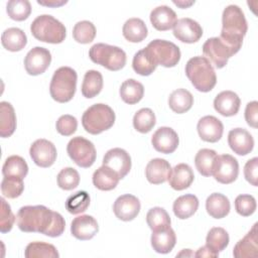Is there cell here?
Listing matches in <instances>:
<instances>
[{"mask_svg":"<svg viewBox=\"0 0 258 258\" xmlns=\"http://www.w3.org/2000/svg\"><path fill=\"white\" fill-rule=\"evenodd\" d=\"M16 223L22 232L40 233L53 238L60 236L66 228L64 219L59 213L41 205L20 208Z\"/></svg>","mask_w":258,"mask_h":258,"instance_id":"obj_1","label":"cell"},{"mask_svg":"<svg viewBox=\"0 0 258 258\" xmlns=\"http://www.w3.org/2000/svg\"><path fill=\"white\" fill-rule=\"evenodd\" d=\"M248 30V24L242 9L237 5L227 6L222 15V30L220 39L237 53Z\"/></svg>","mask_w":258,"mask_h":258,"instance_id":"obj_2","label":"cell"},{"mask_svg":"<svg viewBox=\"0 0 258 258\" xmlns=\"http://www.w3.org/2000/svg\"><path fill=\"white\" fill-rule=\"evenodd\" d=\"M185 75L200 92L207 93L217 84V76L212 63L205 56H194L185 64Z\"/></svg>","mask_w":258,"mask_h":258,"instance_id":"obj_3","label":"cell"},{"mask_svg":"<svg viewBox=\"0 0 258 258\" xmlns=\"http://www.w3.org/2000/svg\"><path fill=\"white\" fill-rule=\"evenodd\" d=\"M78 76L74 69L61 67L57 69L50 81L49 93L58 103H67L73 99L77 89Z\"/></svg>","mask_w":258,"mask_h":258,"instance_id":"obj_4","label":"cell"},{"mask_svg":"<svg viewBox=\"0 0 258 258\" xmlns=\"http://www.w3.org/2000/svg\"><path fill=\"white\" fill-rule=\"evenodd\" d=\"M115 122L113 109L106 104H95L89 107L83 114L82 124L84 129L93 135L100 134L110 129Z\"/></svg>","mask_w":258,"mask_h":258,"instance_id":"obj_5","label":"cell"},{"mask_svg":"<svg viewBox=\"0 0 258 258\" xmlns=\"http://www.w3.org/2000/svg\"><path fill=\"white\" fill-rule=\"evenodd\" d=\"M32 35L39 41L47 43H61L67 35L64 25L51 15L37 16L30 25Z\"/></svg>","mask_w":258,"mask_h":258,"instance_id":"obj_6","label":"cell"},{"mask_svg":"<svg viewBox=\"0 0 258 258\" xmlns=\"http://www.w3.org/2000/svg\"><path fill=\"white\" fill-rule=\"evenodd\" d=\"M91 60L106 68L109 71H119L126 64L125 51L115 45L107 43H96L89 50Z\"/></svg>","mask_w":258,"mask_h":258,"instance_id":"obj_7","label":"cell"},{"mask_svg":"<svg viewBox=\"0 0 258 258\" xmlns=\"http://www.w3.org/2000/svg\"><path fill=\"white\" fill-rule=\"evenodd\" d=\"M145 49L156 66L172 68L180 59L179 47L168 40L154 39L148 43Z\"/></svg>","mask_w":258,"mask_h":258,"instance_id":"obj_8","label":"cell"},{"mask_svg":"<svg viewBox=\"0 0 258 258\" xmlns=\"http://www.w3.org/2000/svg\"><path fill=\"white\" fill-rule=\"evenodd\" d=\"M67 152L77 165L84 168L92 166L97 157L95 145L82 136L74 137L69 141Z\"/></svg>","mask_w":258,"mask_h":258,"instance_id":"obj_9","label":"cell"},{"mask_svg":"<svg viewBox=\"0 0 258 258\" xmlns=\"http://www.w3.org/2000/svg\"><path fill=\"white\" fill-rule=\"evenodd\" d=\"M203 53L205 57L217 69L224 68L228 59L235 52L220 37H211L203 44Z\"/></svg>","mask_w":258,"mask_h":258,"instance_id":"obj_10","label":"cell"},{"mask_svg":"<svg viewBox=\"0 0 258 258\" xmlns=\"http://www.w3.org/2000/svg\"><path fill=\"white\" fill-rule=\"evenodd\" d=\"M239 174V163L230 154L218 155L213 175L215 179L223 184H229L236 180Z\"/></svg>","mask_w":258,"mask_h":258,"instance_id":"obj_11","label":"cell"},{"mask_svg":"<svg viewBox=\"0 0 258 258\" xmlns=\"http://www.w3.org/2000/svg\"><path fill=\"white\" fill-rule=\"evenodd\" d=\"M50 61L51 54L49 50L41 46H35L27 52L24 58V68L27 74L38 76L46 71Z\"/></svg>","mask_w":258,"mask_h":258,"instance_id":"obj_12","label":"cell"},{"mask_svg":"<svg viewBox=\"0 0 258 258\" xmlns=\"http://www.w3.org/2000/svg\"><path fill=\"white\" fill-rule=\"evenodd\" d=\"M29 154L36 165L49 167L56 159V148L52 142L46 139H37L31 144Z\"/></svg>","mask_w":258,"mask_h":258,"instance_id":"obj_13","label":"cell"},{"mask_svg":"<svg viewBox=\"0 0 258 258\" xmlns=\"http://www.w3.org/2000/svg\"><path fill=\"white\" fill-rule=\"evenodd\" d=\"M103 165L114 170L120 177L124 178L131 169V157L122 148H112L106 152L103 158Z\"/></svg>","mask_w":258,"mask_h":258,"instance_id":"obj_14","label":"cell"},{"mask_svg":"<svg viewBox=\"0 0 258 258\" xmlns=\"http://www.w3.org/2000/svg\"><path fill=\"white\" fill-rule=\"evenodd\" d=\"M151 143L156 151L169 154L176 150L179 139L177 133L172 128L160 127L153 133L151 137Z\"/></svg>","mask_w":258,"mask_h":258,"instance_id":"obj_15","label":"cell"},{"mask_svg":"<svg viewBox=\"0 0 258 258\" xmlns=\"http://www.w3.org/2000/svg\"><path fill=\"white\" fill-rule=\"evenodd\" d=\"M140 202L132 195H123L117 198L113 205V212L115 216L125 222L134 220L140 212Z\"/></svg>","mask_w":258,"mask_h":258,"instance_id":"obj_16","label":"cell"},{"mask_svg":"<svg viewBox=\"0 0 258 258\" xmlns=\"http://www.w3.org/2000/svg\"><path fill=\"white\" fill-rule=\"evenodd\" d=\"M173 35L185 43H194L200 40L203 35L202 26L191 18L178 19L173 26Z\"/></svg>","mask_w":258,"mask_h":258,"instance_id":"obj_17","label":"cell"},{"mask_svg":"<svg viewBox=\"0 0 258 258\" xmlns=\"http://www.w3.org/2000/svg\"><path fill=\"white\" fill-rule=\"evenodd\" d=\"M197 129L202 140L211 143L219 141L224 132V126L221 120L211 115L201 118L198 122Z\"/></svg>","mask_w":258,"mask_h":258,"instance_id":"obj_18","label":"cell"},{"mask_svg":"<svg viewBox=\"0 0 258 258\" xmlns=\"http://www.w3.org/2000/svg\"><path fill=\"white\" fill-rule=\"evenodd\" d=\"M99 231L96 219L89 215H82L75 218L71 224L72 235L82 241L92 239Z\"/></svg>","mask_w":258,"mask_h":258,"instance_id":"obj_19","label":"cell"},{"mask_svg":"<svg viewBox=\"0 0 258 258\" xmlns=\"http://www.w3.org/2000/svg\"><path fill=\"white\" fill-rule=\"evenodd\" d=\"M228 144L238 155H247L253 150L254 139L244 128L232 129L228 134Z\"/></svg>","mask_w":258,"mask_h":258,"instance_id":"obj_20","label":"cell"},{"mask_svg":"<svg viewBox=\"0 0 258 258\" xmlns=\"http://www.w3.org/2000/svg\"><path fill=\"white\" fill-rule=\"evenodd\" d=\"M240 104L239 96L233 91H223L214 100L215 110L225 117L236 115L240 109Z\"/></svg>","mask_w":258,"mask_h":258,"instance_id":"obj_21","label":"cell"},{"mask_svg":"<svg viewBox=\"0 0 258 258\" xmlns=\"http://www.w3.org/2000/svg\"><path fill=\"white\" fill-rule=\"evenodd\" d=\"M194 179V171L186 163H179L171 168L167 178L169 185L175 190H183L189 187Z\"/></svg>","mask_w":258,"mask_h":258,"instance_id":"obj_22","label":"cell"},{"mask_svg":"<svg viewBox=\"0 0 258 258\" xmlns=\"http://www.w3.org/2000/svg\"><path fill=\"white\" fill-rule=\"evenodd\" d=\"M257 223H255L252 229L246 234V236L239 240L234 247L233 255L236 258H249L256 257L258 254V236H257Z\"/></svg>","mask_w":258,"mask_h":258,"instance_id":"obj_23","label":"cell"},{"mask_svg":"<svg viewBox=\"0 0 258 258\" xmlns=\"http://www.w3.org/2000/svg\"><path fill=\"white\" fill-rule=\"evenodd\" d=\"M150 21L155 29L166 31L173 28L177 21V17L176 13L170 7L161 5L155 7L150 12Z\"/></svg>","mask_w":258,"mask_h":258,"instance_id":"obj_24","label":"cell"},{"mask_svg":"<svg viewBox=\"0 0 258 258\" xmlns=\"http://www.w3.org/2000/svg\"><path fill=\"white\" fill-rule=\"evenodd\" d=\"M171 170L170 164L163 158L151 159L145 168L147 180L153 184H160L167 180Z\"/></svg>","mask_w":258,"mask_h":258,"instance_id":"obj_25","label":"cell"},{"mask_svg":"<svg viewBox=\"0 0 258 258\" xmlns=\"http://www.w3.org/2000/svg\"><path fill=\"white\" fill-rule=\"evenodd\" d=\"M176 237L174 231L171 229V227L152 232L151 235V246L153 250L160 254H167L169 253L173 247L175 246Z\"/></svg>","mask_w":258,"mask_h":258,"instance_id":"obj_26","label":"cell"},{"mask_svg":"<svg viewBox=\"0 0 258 258\" xmlns=\"http://www.w3.org/2000/svg\"><path fill=\"white\" fill-rule=\"evenodd\" d=\"M229 199L220 192L210 195L206 201V210L208 214L215 219L225 218L230 213Z\"/></svg>","mask_w":258,"mask_h":258,"instance_id":"obj_27","label":"cell"},{"mask_svg":"<svg viewBox=\"0 0 258 258\" xmlns=\"http://www.w3.org/2000/svg\"><path fill=\"white\" fill-rule=\"evenodd\" d=\"M1 43L4 48L9 51H20L26 43L27 37L24 31L17 27H10L4 30L1 35Z\"/></svg>","mask_w":258,"mask_h":258,"instance_id":"obj_28","label":"cell"},{"mask_svg":"<svg viewBox=\"0 0 258 258\" xmlns=\"http://www.w3.org/2000/svg\"><path fill=\"white\" fill-rule=\"evenodd\" d=\"M16 129V115L13 106L8 102L0 103V136L10 137Z\"/></svg>","mask_w":258,"mask_h":258,"instance_id":"obj_29","label":"cell"},{"mask_svg":"<svg viewBox=\"0 0 258 258\" xmlns=\"http://www.w3.org/2000/svg\"><path fill=\"white\" fill-rule=\"evenodd\" d=\"M119 179V175L105 165L99 167L93 174V183L100 190H111L115 188Z\"/></svg>","mask_w":258,"mask_h":258,"instance_id":"obj_30","label":"cell"},{"mask_svg":"<svg viewBox=\"0 0 258 258\" xmlns=\"http://www.w3.org/2000/svg\"><path fill=\"white\" fill-rule=\"evenodd\" d=\"M199 208V200L195 195H183L178 197L173 203V213L180 219H188L191 217Z\"/></svg>","mask_w":258,"mask_h":258,"instance_id":"obj_31","label":"cell"},{"mask_svg":"<svg viewBox=\"0 0 258 258\" xmlns=\"http://www.w3.org/2000/svg\"><path fill=\"white\" fill-rule=\"evenodd\" d=\"M122 32L124 37L130 42H140L147 36L148 30L144 21L140 18H130L123 25Z\"/></svg>","mask_w":258,"mask_h":258,"instance_id":"obj_32","label":"cell"},{"mask_svg":"<svg viewBox=\"0 0 258 258\" xmlns=\"http://www.w3.org/2000/svg\"><path fill=\"white\" fill-rule=\"evenodd\" d=\"M194 104V97L190 92L185 89H177L173 91L168 98L169 108L177 114L187 112Z\"/></svg>","mask_w":258,"mask_h":258,"instance_id":"obj_33","label":"cell"},{"mask_svg":"<svg viewBox=\"0 0 258 258\" xmlns=\"http://www.w3.org/2000/svg\"><path fill=\"white\" fill-rule=\"evenodd\" d=\"M119 93L121 99L125 103L133 105L141 101V99L143 98L144 87L138 81L134 79H129L122 83Z\"/></svg>","mask_w":258,"mask_h":258,"instance_id":"obj_34","label":"cell"},{"mask_svg":"<svg viewBox=\"0 0 258 258\" xmlns=\"http://www.w3.org/2000/svg\"><path fill=\"white\" fill-rule=\"evenodd\" d=\"M218 154L213 149L203 148L198 151L195 157V164L198 171L204 176L213 175Z\"/></svg>","mask_w":258,"mask_h":258,"instance_id":"obj_35","label":"cell"},{"mask_svg":"<svg viewBox=\"0 0 258 258\" xmlns=\"http://www.w3.org/2000/svg\"><path fill=\"white\" fill-rule=\"evenodd\" d=\"M103 89V76L95 70L88 71L84 76L82 84V94L84 97L91 99L100 94Z\"/></svg>","mask_w":258,"mask_h":258,"instance_id":"obj_36","label":"cell"},{"mask_svg":"<svg viewBox=\"0 0 258 258\" xmlns=\"http://www.w3.org/2000/svg\"><path fill=\"white\" fill-rule=\"evenodd\" d=\"M2 173L4 176H15L23 179L28 173V165L21 156L11 155L6 158L2 166Z\"/></svg>","mask_w":258,"mask_h":258,"instance_id":"obj_37","label":"cell"},{"mask_svg":"<svg viewBox=\"0 0 258 258\" xmlns=\"http://www.w3.org/2000/svg\"><path fill=\"white\" fill-rule=\"evenodd\" d=\"M146 222L152 232L165 230L170 227L171 221L167 212L160 207L150 209L146 215Z\"/></svg>","mask_w":258,"mask_h":258,"instance_id":"obj_38","label":"cell"},{"mask_svg":"<svg viewBox=\"0 0 258 258\" xmlns=\"http://www.w3.org/2000/svg\"><path fill=\"white\" fill-rule=\"evenodd\" d=\"M230 238L227 231L221 227L212 228L206 238V246L213 252L219 254L229 244Z\"/></svg>","mask_w":258,"mask_h":258,"instance_id":"obj_39","label":"cell"},{"mask_svg":"<svg viewBox=\"0 0 258 258\" xmlns=\"http://www.w3.org/2000/svg\"><path fill=\"white\" fill-rule=\"evenodd\" d=\"M24 255L26 258H57L59 256L56 248L49 243L45 242H31L26 248Z\"/></svg>","mask_w":258,"mask_h":258,"instance_id":"obj_40","label":"cell"},{"mask_svg":"<svg viewBox=\"0 0 258 258\" xmlns=\"http://www.w3.org/2000/svg\"><path fill=\"white\" fill-rule=\"evenodd\" d=\"M156 123L155 114L149 108L138 110L133 117V126L140 133H148Z\"/></svg>","mask_w":258,"mask_h":258,"instance_id":"obj_41","label":"cell"},{"mask_svg":"<svg viewBox=\"0 0 258 258\" xmlns=\"http://www.w3.org/2000/svg\"><path fill=\"white\" fill-rule=\"evenodd\" d=\"M156 67L157 66L152 61L151 57L149 56L145 48L138 50L133 56L132 68L135 71V73H137L140 76L151 75L155 71Z\"/></svg>","mask_w":258,"mask_h":258,"instance_id":"obj_42","label":"cell"},{"mask_svg":"<svg viewBox=\"0 0 258 258\" xmlns=\"http://www.w3.org/2000/svg\"><path fill=\"white\" fill-rule=\"evenodd\" d=\"M90 205V196L85 190H79L70 196L66 201V209L73 215L84 213Z\"/></svg>","mask_w":258,"mask_h":258,"instance_id":"obj_43","label":"cell"},{"mask_svg":"<svg viewBox=\"0 0 258 258\" xmlns=\"http://www.w3.org/2000/svg\"><path fill=\"white\" fill-rule=\"evenodd\" d=\"M96 36L95 25L88 20L79 21L73 28V37L79 43H90Z\"/></svg>","mask_w":258,"mask_h":258,"instance_id":"obj_44","label":"cell"},{"mask_svg":"<svg viewBox=\"0 0 258 258\" xmlns=\"http://www.w3.org/2000/svg\"><path fill=\"white\" fill-rule=\"evenodd\" d=\"M8 16L16 21H23L31 13V4L27 0H10L6 6Z\"/></svg>","mask_w":258,"mask_h":258,"instance_id":"obj_45","label":"cell"},{"mask_svg":"<svg viewBox=\"0 0 258 258\" xmlns=\"http://www.w3.org/2000/svg\"><path fill=\"white\" fill-rule=\"evenodd\" d=\"M23 179L15 176H4L1 181V192L8 199H16L23 192Z\"/></svg>","mask_w":258,"mask_h":258,"instance_id":"obj_46","label":"cell"},{"mask_svg":"<svg viewBox=\"0 0 258 258\" xmlns=\"http://www.w3.org/2000/svg\"><path fill=\"white\" fill-rule=\"evenodd\" d=\"M57 185L64 190H71L76 188L80 183V174L73 167L62 168L56 177Z\"/></svg>","mask_w":258,"mask_h":258,"instance_id":"obj_47","label":"cell"},{"mask_svg":"<svg viewBox=\"0 0 258 258\" xmlns=\"http://www.w3.org/2000/svg\"><path fill=\"white\" fill-rule=\"evenodd\" d=\"M235 209L239 215L249 217L256 210V201L251 195H239L235 200Z\"/></svg>","mask_w":258,"mask_h":258,"instance_id":"obj_48","label":"cell"},{"mask_svg":"<svg viewBox=\"0 0 258 258\" xmlns=\"http://www.w3.org/2000/svg\"><path fill=\"white\" fill-rule=\"evenodd\" d=\"M1 211H0V232L1 233H8L11 231L13 224L16 220V217L13 215L11 208L7 202L1 198Z\"/></svg>","mask_w":258,"mask_h":258,"instance_id":"obj_49","label":"cell"},{"mask_svg":"<svg viewBox=\"0 0 258 258\" xmlns=\"http://www.w3.org/2000/svg\"><path fill=\"white\" fill-rule=\"evenodd\" d=\"M56 131L63 135V136H70L73 135L77 128H78V121L77 119L72 115H62L60 116L55 124Z\"/></svg>","mask_w":258,"mask_h":258,"instance_id":"obj_50","label":"cell"},{"mask_svg":"<svg viewBox=\"0 0 258 258\" xmlns=\"http://www.w3.org/2000/svg\"><path fill=\"white\" fill-rule=\"evenodd\" d=\"M244 175L248 182L252 185L257 186V178H258V158L253 157L248 160L244 166Z\"/></svg>","mask_w":258,"mask_h":258,"instance_id":"obj_51","label":"cell"},{"mask_svg":"<svg viewBox=\"0 0 258 258\" xmlns=\"http://www.w3.org/2000/svg\"><path fill=\"white\" fill-rule=\"evenodd\" d=\"M258 116V103L256 101L249 102L246 105L245 109V119L247 121V124L253 128L257 127V119Z\"/></svg>","mask_w":258,"mask_h":258,"instance_id":"obj_52","label":"cell"},{"mask_svg":"<svg viewBox=\"0 0 258 258\" xmlns=\"http://www.w3.org/2000/svg\"><path fill=\"white\" fill-rule=\"evenodd\" d=\"M196 257H218L219 254L213 252L210 248H208L207 246H203L201 247L197 253L195 254Z\"/></svg>","mask_w":258,"mask_h":258,"instance_id":"obj_53","label":"cell"},{"mask_svg":"<svg viewBox=\"0 0 258 258\" xmlns=\"http://www.w3.org/2000/svg\"><path fill=\"white\" fill-rule=\"evenodd\" d=\"M38 4L44 5V6H50V7H57L61 6L67 3V1H48V2H42V1H37Z\"/></svg>","mask_w":258,"mask_h":258,"instance_id":"obj_54","label":"cell"},{"mask_svg":"<svg viewBox=\"0 0 258 258\" xmlns=\"http://www.w3.org/2000/svg\"><path fill=\"white\" fill-rule=\"evenodd\" d=\"M173 3L175 4V5H177V6H179L180 8H186V7H188V6H190V5H192L195 2H183V1H173Z\"/></svg>","mask_w":258,"mask_h":258,"instance_id":"obj_55","label":"cell"},{"mask_svg":"<svg viewBox=\"0 0 258 258\" xmlns=\"http://www.w3.org/2000/svg\"><path fill=\"white\" fill-rule=\"evenodd\" d=\"M183 255H185V256H195V254L194 253H191V251L189 250V249H184V250H182L179 254H177L176 256H183Z\"/></svg>","mask_w":258,"mask_h":258,"instance_id":"obj_56","label":"cell"}]
</instances>
